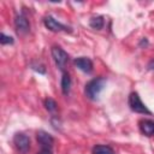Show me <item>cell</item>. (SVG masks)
Masks as SVG:
<instances>
[{
	"mask_svg": "<svg viewBox=\"0 0 154 154\" xmlns=\"http://www.w3.org/2000/svg\"><path fill=\"white\" fill-rule=\"evenodd\" d=\"M105 84H106V79L103 77H96V78L90 79L85 84V88H84L85 96L90 100L97 99V96L100 95V93L105 88Z\"/></svg>",
	"mask_w": 154,
	"mask_h": 154,
	"instance_id": "obj_1",
	"label": "cell"
},
{
	"mask_svg": "<svg viewBox=\"0 0 154 154\" xmlns=\"http://www.w3.org/2000/svg\"><path fill=\"white\" fill-rule=\"evenodd\" d=\"M128 103H129V107L132 112H136V113H141V114H152V112L147 108V106L142 102V100L140 99V95L136 93V91H132L130 95H129V99H128Z\"/></svg>",
	"mask_w": 154,
	"mask_h": 154,
	"instance_id": "obj_2",
	"label": "cell"
},
{
	"mask_svg": "<svg viewBox=\"0 0 154 154\" xmlns=\"http://www.w3.org/2000/svg\"><path fill=\"white\" fill-rule=\"evenodd\" d=\"M52 58H53L55 65L60 70H63L66 66L67 61H69V54L59 46H53L52 47Z\"/></svg>",
	"mask_w": 154,
	"mask_h": 154,
	"instance_id": "obj_3",
	"label": "cell"
},
{
	"mask_svg": "<svg viewBox=\"0 0 154 154\" xmlns=\"http://www.w3.org/2000/svg\"><path fill=\"white\" fill-rule=\"evenodd\" d=\"M13 144L17 148V150L20 152V153H23V154L28 153L29 149H30V140H29V137L26 135H24L22 132H18V134L14 135V137H13Z\"/></svg>",
	"mask_w": 154,
	"mask_h": 154,
	"instance_id": "obj_4",
	"label": "cell"
},
{
	"mask_svg": "<svg viewBox=\"0 0 154 154\" xmlns=\"http://www.w3.org/2000/svg\"><path fill=\"white\" fill-rule=\"evenodd\" d=\"M43 23H45L46 28H47L48 30L53 31V32H59V31H67V30H69V28H67L66 25H64V24L59 23V22H58L57 19H54L52 16H47V17H45V19H43Z\"/></svg>",
	"mask_w": 154,
	"mask_h": 154,
	"instance_id": "obj_5",
	"label": "cell"
},
{
	"mask_svg": "<svg viewBox=\"0 0 154 154\" xmlns=\"http://www.w3.org/2000/svg\"><path fill=\"white\" fill-rule=\"evenodd\" d=\"M14 26L18 34H26L30 30V23L23 14H17L14 17Z\"/></svg>",
	"mask_w": 154,
	"mask_h": 154,
	"instance_id": "obj_6",
	"label": "cell"
},
{
	"mask_svg": "<svg viewBox=\"0 0 154 154\" xmlns=\"http://www.w3.org/2000/svg\"><path fill=\"white\" fill-rule=\"evenodd\" d=\"M36 138H37V142L40 143V146L42 147V149H51L53 147L54 140L48 132H46L43 130H40L36 134Z\"/></svg>",
	"mask_w": 154,
	"mask_h": 154,
	"instance_id": "obj_7",
	"label": "cell"
},
{
	"mask_svg": "<svg viewBox=\"0 0 154 154\" xmlns=\"http://www.w3.org/2000/svg\"><path fill=\"white\" fill-rule=\"evenodd\" d=\"M75 65L83 72L85 73H90L93 71V63L89 58L87 57H79L75 59Z\"/></svg>",
	"mask_w": 154,
	"mask_h": 154,
	"instance_id": "obj_8",
	"label": "cell"
},
{
	"mask_svg": "<svg viewBox=\"0 0 154 154\" xmlns=\"http://www.w3.org/2000/svg\"><path fill=\"white\" fill-rule=\"evenodd\" d=\"M140 129L143 135L150 137L154 136V120L150 119H143L140 122Z\"/></svg>",
	"mask_w": 154,
	"mask_h": 154,
	"instance_id": "obj_9",
	"label": "cell"
},
{
	"mask_svg": "<svg viewBox=\"0 0 154 154\" xmlns=\"http://www.w3.org/2000/svg\"><path fill=\"white\" fill-rule=\"evenodd\" d=\"M70 89H71V77L67 72H64L61 77V91L63 94L67 95Z\"/></svg>",
	"mask_w": 154,
	"mask_h": 154,
	"instance_id": "obj_10",
	"label": "cell"
},
{
	"mask_svg": "<svg viewBox=\"0 0 154 154\" xmlns=\"http://www.w3.org/2000/svg\"><path fill=\"white\" fill-rule=\"evenodd\" d=\"M93 154H114V150L109 146L96 144L93 148Z\"/></svg>",
	"mask_w": 154,
	"mask_h": 154,
	"instance_id": "obj_11",
	"label": "cell"
},
{
	"mask_svg": "<svg viewBox=\"0 0 154 154\" xmlns=\"http://www.w3.org/2000/svg\"><path fill=\"white\" fill-rule=\"evenodd\" d=\"M103 23H105V20H103V17H102V16H95V17H93V18L89 20V25H90L93 29H96V30L102 29Z\"/></svg>",
	"mask_w": 154,
	"mask_h": 154,
	"instance_id": "obj_12",
	"label": "cell"
},
{
	"mask_svg": "<svg viewBox=\"0 0 154 154\" xmlns=\"http://www.w3.org/2000/svg\"><path fill=\"white\" fill-rule=\"evenodd\" d=\"M45 106H46V109L48 111V112H54L55 109H57V102L53 100V99H51V97H48V99H46V101H45Z\"/></svg>",
	"mask_w": 154,
	"mask_h": 154,
	"instance_id": "obj_13",
	"label": "cell"
},
{
	"mask_svg": "<svg viewBox=\"0 0 154 154\" xmlns=\"http://www.w3.org/2000/svg\"><path fill=\"white\" fill-rule=\"evenodd\" d=\"M0 43L1 45H12L13 43V37L5 35L4 32L0 34Z\"/></svg>",
	"mask_w": 154,
	"mask_h": 154,
	"instance_id": "obj_14",
	"label": "cell"
},
{
	"mask_svg": "<svg viewBox=\"0 0 154 154\" xmlns=\"http://www.w3.org/2000/svg\"><path fill=\"white\" fill-rule=\"evenodd\" d=\"M37 154H52V152H51V149H41Z\"/></svg>",
	"mask_w": 154,
	"mask_h": 154,
	"instance_id": "obj_15",
	"label": "cell"
},
{
	"mask_svg": "<svg viewBox=\"0 0 154 154\" xmlns=\"http://www.w3.org/2000/svg\"><path fill=\"white\" fill-rule=\"evenodd\" d=\"M148 69H149V70H153V69H154V59L149 61V64H148Z\"/></svg>",
	"mask_w": 154,
	"mask_h": 154,
	"instance_id": "obj_16",
	"label": "cell"
}]
</instances>
